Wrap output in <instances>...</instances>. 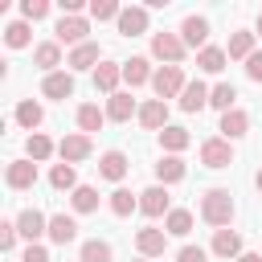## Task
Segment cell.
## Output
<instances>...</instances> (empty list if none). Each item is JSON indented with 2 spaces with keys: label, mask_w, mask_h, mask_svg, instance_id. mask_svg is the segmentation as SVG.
Listing matches in <instances>:
<instances>
[{
  "label": "cell",
  "mask_w": 262,
  "mask_h": 262,
  "mask_svg": "<svg viewBox=\"0 0 262 262\" xmlns=\"http://www.w3.org/2000/svg\"><path fill=\"white\" fill-rule=\"evenodd\" d=\"M135 246H139L143 258H160V254L168 250V233H164V229H139V233H135Z\"/></svg>",
  "instance_id": "7c38bea8"
},
{
  "label": "cell",
  "mask_w": 262,
  "mask_h": 262,
  "mask_svg": "<svg viewBox=\"0 0 262 262\" xmlns=\"http://www.w3.org/2000/svg\"><path fill=\"white\" fill-rule=\"evenodd\" d=\"M176 262H205V250H201V246H184V250L176 254Z\"/></svg>",
  "instance_id": "7bdbcfd3"
},
{
  "label": "cell",
  "mask_w": 262,
  "mask_h": 262,
  "mask_svg": "<svg viewBox=\"0 0 262 262\" xmlns=\"http://www.w3.org/2000/svg\"><path fill=\"white\" fill-rule=\"evenodd\" d=\"M41 94L45 98H57V102H66V98H74V74L66 70H53V74H45V82H41Z\"/></svg>",
  "instance_id": "8992f818"
},
{
  "label": "cell",
  "mask_w": 262,
  "mask_h": 262,
  "mask_svg": "<svg viewBox=\"0 0 262 262\" xmlns=\"http://www.w3.org/2000/svg\"><path fill=\"white\" fill-rule=\"evenodd\" d=\"M111 258H115V254H111L106 242H98V237H94V242H82V258H78V262H111Z\"/></svg>",
  "instance_id": "8d00e7d4"
},
{
  "label": "cell",
  "mask_w": 262,
  "mask_h": 262,
  "mask_svg": "<svg viewBox=\"0 0 262 262\" xmlns=\"http://www.w3.org/2000/svg\"><path fill=\"white\" fill-rule=\"evenodd\" d=\"M258 33H262V12H258Z\"/></svg>",
  "instance_id": "7dc6e473"
},
{
  "label": "cell",
  "mask_w": 262,
  "mask_h": 262,
  "mask_svg": "<svg viewBox=\"0 0 262 262\" xmlns=\"http://www.w3.org/2000/svg\"><path fill=\"white\" fill-rule=\"evenodd\" d=\"M131 209H139V196H131L127 188H115L111 192V213L115 217H131Z\"/></svg>",
  "instance_id": "d590c367"
},
{
  "label": "cell",
  "mask_w": 262,
  "mask_h": 262,
  "mask_svg": "<svg viewBox=\"0 0 262 262\" xmlns=\"http://www.w3.org/2000/svg\"><path fill=\"white\" fill-rule=\"evenodd\" d=\"M156 74H151V61L147 57H131V61H123V82L127 86H143V82H151Z\"/></svg>",
  "instance_id": "d6986e66"
},
{
  "label": "cell",
  "mask_w": 262,
  "mask_h": 262,
  "mask_svg": "<svg viewBox=\"0 0 262 262\" xmlns=\"http://www.w3.org/2000/svg\"><path fill=\"white\" fill-rule=\"evenodd\" d=\"M131 115H139L131 94H123V90H119V94H111V98H106V119H115V123H127Z\"/></svg>",
  "instance_id": "ffe728a7"
},
{
  "label": "cell",
  "mask_w": 262,
  "mask_h": 262,
  "mask_svg": "<svg viewBox=\"0 0 262 262\" xmlns=\"http://www.w3.org/2000/svg\"><path fill=\"white\" fill-rule=\"evenodd\" d=\"M70 205H74V213H94V209H98V192H94L90 184H78L74 196H70Z\"/></svg>",
  "instance_id": "836d02e7"
},
{
  "label": "cell",
  "mask_w": 262,
  "mask_h": 262,
  "mask_svg": "<svg viewBox=\"0 0 262 262\" xmlns=\"http://www.w3.org/2000/svg\"><path fill=\"white\" fill-rule=\"evenodd\" d=\"M139 123H143L147 131H164V127H168V106H164L160 98L143 102V106H139Z\"/></svg>",
  "instance_id": "2e32d148"
},
{
  "label": "cell",
  "mask_w": 262,
  "mask_h": 262,
  "mask_svg": "<svg viewBox=\"0 0 262 262\" xmlns=\"http://www.w3.org/2000/svg\"><path fill=\"white\" fill-rule=\"evenodd\" d=\"M201 217L209 225H229L233 221V196H229V188H209L201 196Z\"/></svg>",
  "instance_id": "6da1fadb"
},
{
  "label": "cell",
  "mask_w": 262,
  "mask_h": 262,
  "mask_svg": "<svg viewBox=\"0 0 262 262\" xmlns=\"http://www.w3.org/2000/svg\"><path fill=\"white\" fill-rule=\"evenodd\" d=\"M225 61H229V53H225V49H217V45H205V49L196 53V70H205V74H221V70H225Z\"/></svg>",
  "instance_id": "44dd1931"
},
{
  "label": "cell",
  "mask_w": 262,
  "mask_h": 262,
  "mask_svg": "<svg viewBox=\"0 0 262 262\" xmlns=\"http://www.w3.org/2000/svg\"><path fill=\"white\" fill-rule=\"evenodd\" d=\"M74 237H78V221H74V217H66V213H53V217H49V242L70 246Z\"/></svg>",
  "instance_id": "4fadbf2b"
},
{
  "label": "cell",
  "mask_w": 262,
  "mask_h": 262,
  "mask_svg": "<svg viewBox=\"0 0 262 262\" xmlns=\"http://www.w3.org/2000/svg\"><path fill=\"white\" fill-rule=\"evenodd\" d=\"M139 213H147V217H168V213H172V209H168V188H164V184L143 188V192H139Z\"/></svg>",
  "instance_id": "ba28073f"
},
{
  "label": "cell",
  "mask_w": 262,
  "mask_h": 262,
  "mask_svg": "<svg viewBox=\"0 0 262 262\" xmlns=\"http://www.w3.org/2000/svg\"><path fill=\"white\" fill-rule=\"evenodd\" d=\"M201 106H209V86L205 82H188L184 86V94H180V111H201Z\"/></svg>",
  "instance_id": "603a6c76"
},
{
  "label": "cell",
  "mask_w": 262,
  "mask_h": 262,
  "mask_svg": "<svg viewBox=\"0 0 262 262\" xmlns=\"http://www.w3.org/2000/svg\"><path fill=\"white\" fill-rule=\"evenodd\" d=\"M184 70L180 66H160L156 70V78H151V90H156V98L164 102V98H176V94H184Z\"/></svg>",
  "instance_id": "7a4b0ae2"
},
{
  "label": "cell",
  "mask_w": 262,
  "mask_h": 262,
  "mask_svg": "<svg viewBox=\"0 0 262 262\" xmlns=\"http://www.w3.org/2000/svg\"><path fill=\"white\" fill-rule=\"evenodd\" d=\"M233 102H237V90H233L229 82H217V86L209 90V106H217L221 115H225V111H233Z\"/></svg>",
  "instance_id": "4dcf8cb0"
},
{
  "label": "cell",
  "mask_w": 262,
  "mask_h": 262,
  "mask_svg": "<svg viewBox=\"0 0 262 262\" xmlns=\"http://www.w3.org/2000/svg\"><path fill=\"white\" fill-rule=\"evenodd\" d=\"M41 119H45V111H41V102H33V98H25V102L16 106V123H20V127H29L33 135H37V127H41Z\"/></svg>",
  "instance_id": "f1b7e54d"
},
{
  "label": "cell",
  "mask_w": 262,
  "mask_h": 262,
  "mask_svg": "<svg viewBox=\"0 0 262 262\" xmlns=\"http://www.w3.org/2000/svg\"><path fill=\"white\" fill-rule=\"evenodd\" d=\"M86 33H90V25L82 20V16H61L57 20V45H86Z\"/></svg>",
  "instance_id": "5b68a950"
},
{
  "label": "cell",
  "mask_w": 262,
  "mask_h": 262,
  "mask_svg": "<svg viewBox=\"0 0 262 262\" xmlns=\"http://www.w3.org/2000/svg\"><path fill=\"white\" fill-rule=\"evenodd\" d=\"M16 229H20V237H29V246H37V237L49 233V217H45L41 209H25V213L16 217Z\"/></svg>",
  "instance_id": "9c48e42d"
},
{
  "label": "cell",
  "mask_w": 262,
  "mask_h": 262,
  "mask_svg": "<svg viewBox=\"0 0 262 262\" xmlns=\"http://www.w3.org/2000/svg\"><path fill=\"white\" fill-rule=\"evenodd\" d=\"M180 41H184V49H205V41H209V20L205 16H184L180 20Z\"/></svg>",
  "instance_id": "30bf717a"
},
{
  "label": "cell",
  "mask_w": 262,
  "mask_h": 262,
  "mask_svg": "<svg viewBox=\"0 0 262 262\" xmlns=\"http://www.w3.org/2000/svg\"><path fill=\"white\" fill-rule=\"evenodd\" d=\"M25 151H29V160H49V156H53V139L37 131V135L25 139Z\"/></svg>",
  "instance_id": "e575fe53"
},
{
  "label": "cell",
  "mask_w": 262,
  "mask_h": 262,
  "mask_svg": "<svg viewBox=\"0 0 262 262\" xmlns=\"http://www.w3.org/2000/svg\"><path fill=\"white\" fill-rule=\"evenodd\" d=\"M49 184L57 188V192H74L78 188V172H74V164H53V172H49Z\"/></svg>",
  "instance_id": "1f68e13d"
},
{
  "label": "cell",
  "mask_w": 262,
  "mask_h": 262,
  "mask_svg": "<svg viewBox=\"0 0 262 262\" xmlns=\"http://www.w3.org/2000/svg\"><path fill=\"white\" fill-rule=\"evenodd\" d=\"M57 156H61V164H82L86 156H90V135H66L61 143H57Z\"/></svg>",
  "instance_id": "8fae6325"
},
{
  "label": "cell",
  "mask_w": 262,
  "mask_h": 262,
  "mask_svg": "<svg viewBox=\"0 0 262 262\" xmlns=\"http://www.w3.org/2000/svg\"><path fill=\"white\" fill-rule=\"evenodd\" d=\"M20 12H25V20H41V16H49V0H25Z\"/></svg>",
  "instance_id": "ab89813d"
},
{
  "label": "cell",
  "mask_w": 262,
  "mask_h": 262,
  "mask_svg": "<svg viewBox=\"0 0 262 262\" xmlns=\"http://www.w3.org/2000/svg\"><path fill=\"white\" fill-rule=\"evenodd\" d=\"M246 78H250V82H262V53H254V57L246 61Z\"/></svg>",
  "instance_id": "ee69618b"
},
{
  "label": "cell",
  "mask_w": 262,
  "mask_h": 262,
  "mask_svg": "<svg viewBox=\"0 0 262 262\" xmlns=\"http://www.w3.org/2000/svg\"><path fill=\"white\" fill-rule=\"evenodd\" d=\"M20 262H49V250H45V246H29V250L20 254Z\"/></svg>",
  "instance_id": "b9f144b4"
},
{
  "label": "cell",
  "mask_w": 262,
  "mask_h": 262,
  "mask_svg": "<svg viewBox=\"0 0 262 262\" xmlns=\"http://www.w3.org/2000/svg\"><path fill=\"white\" fill-rule=\"evenodd\" d=\"M127 168H131V164H127V156H123V151H106V156L98 160V172H102L106 180H123V176H127Z\"/></svg>",
  "instance_id": "4316f807"
},
{
  "label": "cell",
  "mask_w": 262,
  "mask_h": 262,
  "mask_svg": "<svg viewBox=\"0 0 262 262\" xmlns=\"http://www.w3.org/2000/svg\"><path fill=\"white\" fill-rule=\"evenodd\" d=\"M254 37H258V33H250V29H237V33L229 37L225 53H229V57H237V61H250V57H254Z\"/></svg>",
  "instance_id": "e0dca14e"
},
{
  "label": "cell",
  "mask_w": 262,
  "mask_h": 262,
  "mask_svg": "<svg viewBox=\"0 0 262 262\" xmlns=\"http://www.w3.org/2000/svg\"><path fill=\"white\" fill-rule=\"evenodd\" d=\"M254 184H258V192H262V168H258V176H254Z\"/></svg>",
  "instance_id": "bcb514c9"
},
{
  "label": "cell",
  "mask_w": 262,
  "mask_h": 262,
  "mask_svg": "<svg viewBox=\"0 0 262 262\" xmlns=\"http://www.w3.org/2000/svg\"><path fill=\"white\" fill-rule=\"evenodd\" d=\"M4 180H8V188L25 192V188H33V184H37V164H33V160H12V164H8V172H4Z\"/></svg>",
  "instance_id": "52a82bcc"
},
{
  "label": "cell",
  "mask_w": 262,
  "mask_h": 262,
  "mask_svg": "<svg viewBox=\"0 0 262 262\" xmlns=\"http://www.w3.org/2000/svg\"><path fill=\"white\" fill-rule=\"evenodd\" d=\"M160 143H164V147L176 156V151H184V147L192 143V135H188L184 127H164V131H160Z\"/></svg>",
  "instance_id": "d6a6232c"
},
{
  "label": "cell",
  "mask_w": 262,
  "mask_h": 262,
  "mask_svg": "<svg viewBox=\"0 0 262 262\" xmlns=\"http://www.w3.org/2000/svg\"><path fill=\"white\" fill-rule=\"evenodd\" d=\"M4 41H8L12 49H25V45H29V20H12V25L4 29Z\"/></svg>",
  "instance_id": "74e56055"
},
{
  "label": "cell",
  "mask_w": 262,
  "mask_h": 262,
  "mask_svg": "<svg viewBox=\"0 0 262 262\" xmlns=\"http://www.w3.org/2000/svg\"><path fill=\"white\" fill-rule=\"evenodd\" d=\"M119 33H123V37L147 33V8H123V12H119Z\"/></svg>",
  "instance_id": "9a60e30c"
},
{
  "label": "cell",
  "mask_w": 262,
  "mask_h": 262,
  "mask_svg": "<svg viewBox=\"0 0 262 262\" xmlns=\"http://www.w3.org/2000/svg\"><path fill=\"white\" fill-rule=\"evenodd\" d=\"M16 233H20L16 221H0V250H12L16 246Z\"/></svg>",
  "instance_id": "60d3db41"
},
{
  "label": "cell",
  "mask_w": 262,
  "mask_h": 262,
  "mask_svg": "<svg viewBox=\"0 0 262 262\" xmlns=\"http://www.w3.org/2000/svg\"><path fill=\"white\" fill-rule=\"evenodd\" d=\"M201 164H205V168H229V164H233L229 139H205V143H201Z\"/></svg>",
  "instance_id": "277c9868"
},
{
  "label": "cell",
  "mask_w": 262,
  "mask_h": 262,
  "mask_svg": "<svg viewBox=\"0 0 262 262\" xmlns=\"http://www.w3.org/2000/svg\"><path fill=\"white\" fill-rule=\"evenodd\" d=\"M213 254L217 258H242V233H233V229H217L213 233Z\"/></svg>",
  "instance_id": "5bb4252c"
},
{
  "label": "cell",
  "mask_w": 262,
  "mask_h": 262,
  "mask_svg": "<svg viewBox=\"0 0 262 262\" xmlns=\"http://www.w3.org/2000/svg\"><path fill=\"white\" fill-rule=\"evenodd\" d=\"M221 131H225V139H242V135L250 131V115L237 111V106L225 111V115H221Z\"/></svg>",
  "instance_id": "cb8c5ba5"
},
{
  "label": "cell",
  "mask_w": 262,
  "mask_h": 262,
  "mask_svg": "<svg viewBox=\"0 0 262 262\" xmlns=\"http://www.w3.org/2000/svg\"><path fill=\"white\" fill-rule=\"evenodd\" d=\"M119 12H123V8H119L115 0H90V16H94V20H119Z\"/></svg>",
  "instance_id": "f35d334b"
},
{
  "label": "cell",
  "mask_w": 262,
  "mask_h": 262,
  "mask_svg": "<svg viewBox=\"0 0 262 262\" xmlns=\"http://www.w3.org/2000/svg\"><path fill=\"white\" fill-rule=\"evenodd\" d=\"M164 233H172V237H188V233H192V213H188V209H172V213L164 217Z\"/></svg>",
  "instance_id": "83f0119b"
},
{
  "label": "cell",
  "mask_w": 262,
  "mask_h": 262,
  "mask_svg": "<svg viewBox=\"0 0 262 262\" xmlns=\"http://www.w3.org/2000/svg\"><path fill=\"white\" fill-rule=\"evenodd\" d=\"M33 61H37V70L53 74V66H61V45H57V41H45V45H37V49H33Z\"/></svg>",
  "instance_id": "484cf974"
},
{
  "label": "cell",
  "mask_w": 262,
  "mask_h": 262,
  "mask_svg": "<svg viewBox=\"0 0 262 262\" xmlns=\"http://www.w3.org/2000/svg\"><path fill=\"white\" fill-rule=\"evenodd\" d=\"M156 180L168 188V184H176V180H184V160L180 156H164L160 164H156Z\"/></svg>",
  "instance_id": "d4e9b609"
},
{
  "label": "cell",
  "mask_w": 262,
  "mask_h": 262,
  "mask_svg": "<svg viewBox=\"0 0 262 262\" xmlns=\"http://www.w3.org/2000/svg\"><path fill=\"white\" fill-rule=\"evenodd\" d=\"M102 123H106V111H98L94 102L78 106V127H82V135H90V131H102Z\"/></svg>",
  "instance_id": "f546056e"
},
{
  "label": "cell",
  "mask_w": 262,
  "mask_h": 262,
  "mask_svg": "<svg viewBox=\"0 0 262 262\" xmlns=\"http://www.w3.org/2000/svg\"><path fill=\"white\" fill-rule=\"evenodd\" d=\"M237 262H262V254H242Z\"/></svg>",
  "instance_id": "f6af8a7d"
},
{
  "label": "cell",
  "mask_w": 262,
  "mask_h": 262,
  "mask_svg": "<svg viewBox=\"0 0 262 262\" xmlns=\"http://www.w3.org/2000/svg\"><path fill=\"white\" fill-rule=\"evenodd\" d=\"M66 66H70V70H90V66L98 70V66H102V61H98V45H94V41H86V45H78V49H70V57H66Z\"/></svg>",
  "instance_id": "ac0fdd59"
},
{
  "label": "cell",
  "mask_w": 262,
  "mask_h": 262,
  "mask_svg": "<svg viewBox=\"0 0 262 262\" xmlns=\"http://www.w3.org/2000/svg\"><path fill=\"white\" fill-rule=\"evenodd\" d=\"M151 57H160L164 66H180L184 61V41L176 33H151Z\"/></svg>",
  "instance_id": "3957f363"
},
{
  "label": "cell",
  "mask_w": 262,
  "mask_h": 262,
  "mask_svg": "<svg viewBox=\"0 0 262 262\" xmlns=\"http://www.w3.org/2000/svg\"><path fill=\"white\" fill-rule=\"evenodd\" d=\"M135 262H151V258H135Z\"/></svg>",
  "instance_id": "c3c4849f"
},
{
  "label": "cell",
  "mask_w": 262,
  "mask_h": 262,
  "mask_svg": "<svg viewBox=\"0 0 262 262\" xmlns=\"http://www.w3.org/2000/svg\"><path fill=\"white\" fill-rule=\"evenodd\" d=\"M119 78H123V66H115V61H102V66L94 70V90L119 94V90H115V86H119Z\"/></svg>",
  "instance_id": "7402d4cb"
}]
</instances>
